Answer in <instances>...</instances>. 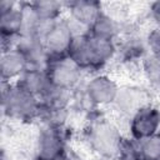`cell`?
<instances>
[{"instance_id": "1", "label": "cell", "mask_w": 160, "mask_h": 160, "mask_svg": "<svg viewBox=\"0 0 160 160\" xmlns=\"http://www.w3.org/2000/svg\"><path fill=\"white\" fill-rule=\"evenodd\" d=\"M115 54L112 40L98 38L91 32L76 35L69 58L81 70H99Z\"/></svg>"}, {"instance_id": "2", "label": "cell", "mask_w": 160, "mask_h": 160, "mask_svg": "<svg viewBox=\"0 0 160 160\" xmlns=\"http://www.w3.org/2000/svg\"><path fill=\"white\" fill-rule=\"evenodd\" d=\"M39 106L40 100L18 84L9 86V90L2 92L4 111L11 118L19 120L32 119L39 114Z\"/></svg>"}, {"instance_id": "3", "label": "cell", "mask_w": 160, "mask_h": 160, "mask_svg": "<svg viewBox=\"0 0 160 160\" xmlns=\"http://www.w3.org/2000/svg\"><path fill=\"white\" fill-rule=\"evenodd\" d=\"M89 140L95 151L106 159L118 158L124 142L118 129L104 120L91 126Z\"/></svg>"}, {"instance_id": "4", "label": "cell", "mask_w": 160, "mask_h": 160, "mask_svg": "<svg viewBox=\"0 0 160 160\" xmlns=\"http://www.w3.org/2000/svg\"><path fill=\"white\" fill-rule=\"evenodd\" d=\"M75 36L69 22L55 20L44 39V46L50 59L69 56Z\"/></svg>"}, {"instance_id": "5", "label": "cell", "mask_w": 160, "mask_h": 160, "mask_svg": "<svg viewBox=\"0 0 160 160\" xmlns=\"http://www.w3.org/2000/svg\"><path fill=\"white\" fill-rule=\"evenodd\" d=\"M46 74L54 85L64 90H69L78 84L81 69L69 56L56 58L50 59L46 68Z\"/></svg>"}, {"instance_id": "6", "label": "cell", "mask_w": 160, "mask_h": 160, "mask_svg": "<svg viewBox=\"0 0 160 160\" xmlns=\"http://www.w3.org/2000/svg\"><path fill=\"white\" fill-rule=\"evenodd\" d=\"M61 125H48L39 132L36 140L38 160H61L64 151V138Z\"/></svg>"}, {"instance_id": "7", "label": "cell", "mask_w": 160, "mask_h": 160, "mask_svg": "<svg viewBox=\"0 0 160 160\" xmlns=\"http://www.w3.org/2000/svg\"><path fill=\"white\" fill-rule=\"evenodd\" d=\"M160 126V111L150 105L144 106L130 118V131L134 140L140 141L158 134Z\"/></svg>"}, {"instance_id": "8", "label": "cell", "mask_w": 160, "mask_h": 160, "mask_svg": "<svg viewBox=\"0 0 160 160\" xmlns=\"http://www.w3.org/2000/svg\"><path fill=\"white\" fill-rule=\"evenodd\" d=\"M118 90L116 84L110 78L99 75L88 82L85 94L91 105H106L115 101Z\"/></svg>"}, {"instance_id": "9", "label": "cell", "mask_w": 160, "mask_h": 160, "mask_svg": "<svg viewBox=\"0 0 160 160\" xmlns=\"http://www.w3.org/2000/svg\"><path fill=\"white\" fill-rule=\"evenodd\" d=\"M114 102L120 109L119 111H121L122 114H125L130 118L134 114H136L140 109L149 105L146 92L142 89L134 88V86L119 89Z\"/></svg>"}, {"instance_id": "10", "label": "cell", "mask_w": 160, "mask_h": 160, "mask_svg": "<svg viewBox=\"0 0 160 160\" xmlns=\"http://www.w3.org/2000/svg\"><path fill=\"white\" fill-rule=\"evenodd\" d=\"M26 69H28L26 61L22 54L16 48L4 50L1 58V74L4 80L20 78Z\"/></svg>"}, {"instance_id": "11", "label": "cell", "mask_w": 160, "mask_h": 160, "mask_svg": "<svg viewBox=\"0 0 160 160\" xmlns=\"http://www.w3.org/2000/svg\"><path fill=\"white\" fill-rule=\"evenodd\" d=\"M70 11L74 21L80 24L84 28H91L96 19L101 15L100 5L98 2H89V1H80V2H71Z\"/></svg>"}, {"instance_id": "12", "label": "cell", "mask_w": 160, "mask_h": 160, "mask_svg": "<svg viewBox=\"0 0 160 160\" xmlns=\"http://www.w3.org/2000/svg\"><path fill=\"white\" fill-rule=\"evenodd\" d=\"M141 160H160V134L138 141Z\"/></svg>"}, {"instance_id": "13", "label": "cell", "mask_w": 160, "mask_h": 160, "mask_svg": "<svg viewBox=\"0 0 160 160\" xmlns=\"http://www.w3.org/2000/svg\"><path fill=\"white\" fill-rule=\"evenodd\" d=\"M144 45L139 41V39L136 38H131L129 39L124 46H122V54L126 58V60H135L138 58H140L144 52Z\"/></svg>"}, {"instance_id": "14", "label": "cell", "mask_w": 160, "mask_h": 160, "mask_svg": "<svg viewBox=\"0 0 160 160\" xmlns=\"http://www.w3.org/2000/svg\"><path fill=\"white\" fill-rule=\"evenodd\" d=\"M148 48L152 56L160 58V28L154 29L148 36Z\"/></svg>"}, {"instance_id": "15", "label": "cell", "mask_w": 160, "mask_h": 160, "mask_svg": "<svg viewBox=\"0 0 160 160\" xmlns=\"http://www.w3.org/2000/svg\"><path fill=\"white\" fill-rule=\"evenodd\" d=\"M152 11H154V15L159 19V21H160V2H156V4H154V9H152Z\"/></svg>"}, {"instance_id": "16", "label": "cell", "mask_w": 160, "mask_h": 160, "mask_svg": "<svg viewBox=\"0 0 160 160\" xmlns=\"http://www.w3.org/2000/svg\"><path fill=\"white\" fill-rule=\"evenodd\" d=\"M61 160H69V159H65V158H62V159H61Z\"/></svg>"}]
</instances>
